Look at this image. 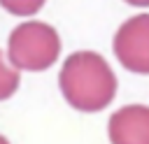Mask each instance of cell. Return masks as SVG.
<instances>
[{
    "label": "cell",
    "mask_w": 149,
    "mask_h": 144,
    "mask_svg": "<svg viewBox=\"0 0 149 144\" xmlns=\"http://www.w3.org/2000/svg\"><path fill=\"white\" fill-rule=\"evenodd\" d=\"M61 56V37L54 26L44 21L19 23L7 39V58L14 70L42 72Z\"/></svg>",
    "instance_id": "2"
},
{
    "label": "cell",
    "mask_w": 149,
    "mask_h": 144,
    "mask_svg": "<svg viewBox=\"0 0 149 144\" xmlns=\"http://www.w3.org/2000/svg\"><path fill=\"white\" fill-rule=\"evenodd\" d=\"M107 135L112 144H149V107L126 105L109 116Z\"/></svg>",
    "instance_id": "4"
},
{
    "label": "cell",
    "mask_w": 149,
    "mask_h": 144,
    "mask_svg": "<svg viewBox=\"0 0 149 144\" xmlns=\"http://www.w3.org/2000/svg\"><path fill=\"white\" fill-rule=\"evenodd\" d=\"M58 86L70 107L77 111H100L116 95V74L95 51H74L65 58Z\"/></svg>",
    "instance_id": "1"
},
{
    "label": "cell",
    "mask_w": 149,
    "mask_h": 144,
    "mask_svg": "<svg viewBox=\"0 0 149 144\" xmlns=\"http://www.w3.org/2000/svg\"><path fill=\"white\" fill-rule=\"evenodd\" d=\"M114 56L135 74H149V14H135L123 21L114 35Z\"/></svg>",
    "instance_id": "3"
},
{
    "label": "cell",
    "mask_w": 149,
    "mask_h": 144,
    "mask_svg": "<svg viewBox=\"0 0 149 144\" xmlns=\"http://www.w3.org/2000/svg\"><path fill=\"white\" fill-rule=\"evenodd\" d=\"M126 2L133 7H149V0H126Z\"/></svg>",
    "instance_id": "7"
},
{
    "label": "cell",
    "mask_w": 149,
    "mask_h": 144,
    "mask_svg": "<svg viewBox=\"0 0 149 144\" xmlns=\"http://www.w3.org/2000/svg\"><path fill=\"white\" fill-rule=\"evenodd\" d=\"M0 144H9V139H7L5 135H0Z\"/></svg>",
    "instance_id": "8"
},
{
    "label": "cell",
    "mask_w": 149,
    "mask_h": 144,
    "mask_svg": "<svg viewBox=\"0 0 149 144\" xmlns=\"http://www.w3.org/2000/svg\"><path fill=\"white\" fill-rule=\"evenodd\" d=\"M0 5L14 16H33L47 5V0H0Z\"/></svg>",
    "instance_id": "6"
},
{
    "label": "cell",
    "mask_w": 149,
    "mask_h": 144,
    "mask_svg": "<svg viewBox=\"0 0 149 144\" xmlns=\"http://www.w3.org/2000/svg\"><path fill=\"white\" fill-rule=\"evenodd\" d=\"M19 81H21V74L19 70H14L9 65V60L5 58V51H0V102L12 98L19 88Z\"/></svg>",
    "instance_id": "5"
}]
</instances>
